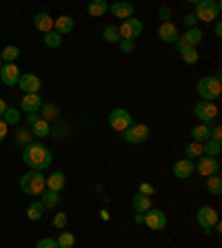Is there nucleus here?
<instances>
[{
  "mask_svg": "<svg viewBox=\"0 0 222 248\" xmlns=\"http://www.w3.org/2000/svg\"><path fill=\"white\" fill-rule=\"evenodd\" d=\"M22 162H25L31 170H45L47 166L53 162V155L45 144L31 142V144H27L25 151H22Z\"/></svg>",
  "mask_w": 222,
  "mask_h": 248,
  "instance_id": "nucleus-1",
  "label": "nucleus"
},
{
  "mask_svg": "<svg viewBox=\"0 0 222 248\" xmlns=\"http://www.w3.org/2000/svg\"><path fill=\"white\" fill-rule=\"evenodd\" d=\"M47 175H42V170H29L20 177V191L25 195H40L47 188Z\"/></svg>",
  "mask_w": 222,
  "mask_h": 248,
  "instance_id": "nucleus-2",
  "label": "nucleus"
},
{
  "mask_svg": "<svg viewBox=\"0 0 222 248\" xmlns=\"http://www.w3.org/2000/svg\"><path fill=\"white\" fill-rule=\"evenodd\" d=\"M198 93H200V98L205 100V102H213V100L220 98L222 93V84H220V73H216V76H205L198 82Z\"/></svg>",
  "mask_w": 222,
  "mask_h": 248,
  "instance_id": "nucleus-3",
  "label": "nucleus"
},
{
  "mask_svg": "<svg viewBox=\"0 0 222 248\" xmlns=\"http://www.w3.org/2000/svg\"><path fill=\"white\" fill-rule=\"evenodd\" d=\"M220 14V5L216 0H198L196 2V20H202V22H213Z\"/></svg>",
  "mask_w": 222,
  "mask_h": 248,
  "instance_id": "nucleus-4",
  "label": "nucleus"
},
{
  "mask_svg": "<svg viewBox=\"0 0 222 248\" xmlns=\"http://www.w3.org/2000/svg\"><path fill=\"white\" fill-rule=\"evenodd\" d=\"M151 135V129L147 126V124H131L129 129L122 133L124 142H129V144H142V142H147Z\"/></svg>",
  "mask_w": 222,
  "mask_h": 248,
  "instance_id": "nucleus-5",
  "label": "nucleus"
},
{
  "mask_svg": "<svg viewBox=\"0 0 222 248\" xmlns=\"http://www.w3.org/2000/svg\"><path fill=\"white\" fill-rule=\"evenodd\" d=\"M131 124H134V120H131L129 111H124V108H114L111 115H109V126L114 131H118V133H124Z\"/></svg>",
  "mask_w": 222,
  "mask_h": 248,
  "instance_id": "nucleus-6",
  "label": "nucleus"
},
{
  "mask_svg": "<svg viewBox=\"0 0 222 248\" xmlns=\"http://www.w3.org/2000/svg\"><path fill=\"white\" fill-rule=\"evenodd\" d=\"M118 33H120V40H131L134 42L136 38L142 33V22L138 18H129V20H124L122 25L118 27Z\"/></svg>",
  "mask_w": 222,
  "mask_h": 248,
  "instance_id": "nucleus-7",
  "label": "nucleus"
},
{
  "mask_svg": "<svg viewBox=\"0 0 222 248\" xmlns=\"http://www.w3.org/2000/svg\"><path fill=\"white\" fill-rule=\"evenodd\" d=\"M193 113H196V118L200 120V122H205L209 126V124L213 122V120L218 118V107L213 102H198L196 107H193Z\"/></svg>",
  "mask_w": 222,
  "mask_h": 248,
  "instance_id": "nucleus-8",
  "label": "nucleus"
},
{
  "mask_svg": "<svg viewBox=\"0 0 222 248\" xmlns=\"http://www.w3.org/2000/svg\"><path fill=\"white\" fill-rule=\"evenodd\" d=\"M196 219H198L202 231L209 232L218 224V213H216V208H211V206H202L200 211L196 213Z\"/></svg>",
  "mask_w": 222,
  "mask_h": 248,
  "instance_id": "nucleus-9",
  "label": "nucleus"
},
{
  "mask_svg": "<svg viewBox=\"0 0 222 248\" xmlns=\"http://www.w3.org/2000/svg\"><path fill=\"white\" fill-rule=\"evenodd\" d=\"M193 169L200 173L202 177H211V175H218L220 173V162L216 157H198V164H193Z\"/></svg>",
  "mask_w": 222,
  "mask_h": 248,
  "instance_id": "nucleus-10",
  "label": "nucleus"
},
{
  "mask_svg": "<svg viewBox=\"0 0 222 248\" xmlns=\"http://www.w3.org/2000/svg\"><path fill=\"white\" fill-rule=\"evenodd\" d=\"M145 224L151 231H162V228L167 226V215L160 208H149V211L145 213Z\"/></svg>",
  "mask_w": 222,
  "mask_h": 248,
  "instance_id": "nucleus-11",
  "label": "nucleus"
},
{
  "mask_svg": "<svg viewBox=\"0 0 222 248\" xmlns=\"http://www.w3.org/2000/svg\"><path fill=\"white\" fill-rule=\"evenodd\" d=\"M18 87H20L27 95V93H38L40 91L42 82H40V78L34 76V73H22L20 80H18Z\"/></svg>",
  "mask_w": 222,
  "mask_h": 248,
  "instance_id": "nucleus-12",
  "label": "nucleus"
},
{
  "mask_svg": "<svg viewBox=\"0 0 222 248\" xmlns=\"http://www.w3.org/2000/svg\"><path fill=\"white\" fill-rule=\"evenodd\" d=\"M20 69L14 64H5V67L0 69V80H2V84H7V87H14V84H18V80H20Z\"/></svg>",
  "mask_w": 222,
  "mask_h": 248,
  "instance_id": "nucleus-13",
  "label": "nucleus"
},
{
  "mask_svg": "<svg viewBox=\"0 0 222 248\" xmlns=\"http://www.w3.org/2000/svg\"><path fill=\"white\" fill-rule=\"evenodd\" d=\"M158 38H160L162 42H167V45H176L178 40V27L173 25V22H162L160 29H158Z\"/></svg>",
  "mask_w": 222,
  "mask_h": 248,
  "instance_id": "nucleus-14",
  "label": "nucleus"
},
{
  "mask_svg": "<svg viewBox=\"0 0 222 248\" xmlns=\"http://www.w3.org/2000/svg\"><path fill=\"white\" fill-rule=\"evenodd\" d=\"M42 98L38 95V93H27L25 98H22V102H20V108L22 111H27V113H38L42 108Z\"/></svg>",
  "mask_w": 222,
  "mask_h": 248,
  "instance_id": "nucleus-15",
  "label": "nucleus"
},
{
  "mask_svg": "<svg viewBox=\"0 0 222 248\" xmlns=\"http://www.w3.org/2000/svg\"><path fill=\"white\" fill-rule=\"evenodd\" d=\"M45 182H47V188H49V191L60 193L62 188L67 186V175H65L62 170H53V173H51L49 177H47Z\"/></svg>",
  "mask_w": 222,
  "mask_h": 248,
  "instance_id": "nucleus-16",
  "label": "nucleus"
},
{
  "mask_svg": "<svg viewBox=\"0 0 222 248\" xmlns=\"http://www.w3.org/2000/svg\"><path fill=\"white\" fill-rule=\"evenodd\" d=\"M109 11L116 16V18H124V20H129V18H134V11H136V7L131 5V2H114V5L109 7Z\"/></svg>",
  "mask_w": 222,
  "mask_h": 248,
  "instance_id": "nucleus-17",
  "label": "nucleus"
},
{
  "mask_svg": "<svg viewBox=\"0 0 222 248\" xmlns=\"http://www.w3.org/2000/svg\"><path fill=\"white\" fill-rule=\"evenodd\" d=\"M193 162L191 160H178L176 164H173V175L178 177V180H187V177H191L193 173Z\"/></svg>",
  "mask_w": 222,
  "mask_h": 248,
  "instance_id": "nucleus-18",
  "label": "nucleus"
},
{
  "mask_svg": "<svg viewBox=\"0 0 222 248\" xmlns=\"http://www.w3.org/2000/svg\"><path fill=\"white\" fill-rule=\"evenodd\" d=\"M71 29H73L71 16H60V18L53 20V31H56L58 36H67V33H71Z\"/></svg>",
  "mask_w": 222,
  "mask_h": 248,
  "instance_id": "nucleus-19",
  "label": "nucleus"
},
{
  "mask_svg": "<svg viewBox=\"0 0 222 248\" xmlns=\"http://www.w3.org/2000/svg\"><path fill=\"white\" fill-rule=\"evenodd\" d=\"M34 27H36L38 31H42V33H49V31H53V18L49 14H36V18H34Z\"/></svg>",
  "mask_w": 222,
  "mask_h": 248,
  "instance_id": "nucleus-20",
  "label": "nucleus"
},
{
  "mask_svg": "<svg viewBox=\"0 0 222 248\" xmlns=\"http://www.w3.org/2000/svg\"><path fill=\"white\" fill-rule=\"evenodd\" d=\"M107 11H109V5L104 0H91L87 5V14L91 16V18H102Z\"/></svg>",
  "mask_w": 222,
  "mask_h": 248,
  "instance_id": "nucleus-21",
  "label": "nucleus"
},
{
  "mask_svg": "<svg viewBox=\"0 0 222 248\" xmlns=\"http://www.w3.org/2000/svg\"><path fill=\"white\" fill-rule=\"evenodd\" d=\"M58 202H60V193H53V191H49V188H45V191L40 193V204L45 206V211L47 208H56Z\"/></svg>",
  "mask_w": 222,
  "mask_h": 248,
  "instance_id": "nucleus-22",
  "label": "nucleus"
},
{
  "mask_svg": "<svg viewBox=\"0 0 222 248\" xmlns=\"http://www.w3.org/2000/svg\"><path fill=\"white\" fill-rule=\"evenodd\" d=\"M18 56H20V49L16 45H7L2 51H0V60H5L7 64H14L16 60H18Z\"/></svg>",
  "mask_w": 222,
  "mask_h": 248,
  "instance_id": "nucleus-23",
  "label": "nucleus"
},
{
  "mask_svg": "<svg viewBox=\"0 0 222 248\" xmlns=\"http://www.w3.org/2000/svg\"><path fill=\"white\" fill-rule=\"evenodd\" d=\"M131 204H134V211L136 213H147L151 208V197L147 195H134V200H131Z\"/></svg>",
  "mask_w": 222,
  "mask_h": 248,
  "instance_id": "nucleus-24",
  "label": "nucleus"
},
{
  "mask_svg": "<svg viewBox=\"0 0 222 248\" xmlns=\"http://www.w3.org/2000/svg\"><path fill=\"white\" fill-rule=\"evenodd\" d=\"M42 213H45V206L40 204V200H38V202H31L29 206H27V219H31V222H38V219H42Z\"/></svg>",
  "mask_w": 222,
  "mask_h": 248,
  "instance_id": "nucleus-25",
  "label": "nucleus"
},
{
  "mask_svg": "<svg viewBox=\"0 0 222 248\" xmlns=\"http://www.w3.org/2000/svg\"><path fill=\"white\" fill-rule=\"evenodd\" d=\"M222 151V144L218 142V140H211L209 138L207 142H202V153H207L209 157H218Z\"/></svg>",
  "mask_w": 222,
  "mask_h": 248,
  "instance_id": "nucleus-26",
  "label": "nucleus"
},
{
  "mask_svg": "<svg viewBox=\"0 0 222 248\" xmlns=\"http://www.w3.org/2000/svg\"><path fill=\"white\" fill-rule=\"evenodd\" d=\"M191 138L196 140V142H200V144H202V142H207V140L211 138V129H209L207 124H198L196 129L191 131Z\"/></svg>",
  "mask_w": 222,
  "mask_h": 248,
  "instance_id": "nucleus-27",
  "label": "nucleus"
},
{
  "mask_svg": "<svg viewBox=\"0 0 222 248\" xmlns=\"http://www.w3.org/2000/svg\"><path fill=\"white\" fill-rule=\"evenodd\" d=\"M202 36H205V33H202V31L198 29V27H193V29H187V33L182 36V40H185L189 46H196L198 42L202 40Z\"/></svg>",
  "mask_w": 222,
  "mask_h": 248,
  "instance_id": "nucleus-28",
  "label": "nucleus"
},
{
  "mask_svg": "<svg viewBox=\"0 0 222 248\" xmlns=\"http://www.w3.org/2000/svg\"><path fill=\"white\" fill-rule=\"evenodd\" d=\"M207 191L211 193V195H222V177L220 175H211L207 177Z\"/></svg>",
  "mask_w": 222,
  "mask_h": 248,
  "instance_id": "nucleus-29",
  "label": "nucleus"
},
{
  "mask_svg": "<svg viewBox=\"0 0 222 248\" xmlns=\"http://www.w3.org/2000/svg\"><path fill=\"white\" fill-rule=\"evenodd\" d=\"M180 58L187 62V64H196V62L200 60V53H198L196 46H187V49L180 51Z\"/></svg>",
  "mask_w": 222,
  "mask_h": 248,
  "instance_id": "nucleus-30",
  "label": "nucleus"
},
{
  "mask_svg": "<svg viewBox=\"0 0 222 248\" xmlns=\"http://www.w3.org/2000/svg\"><path fill=\"white\" fill-rule=\"evenodd\" d=\"M58 246L60 248H73V244H76V235L73 232H69V231H62L60 235H58Z\"/></svg>",
  "mask_w": 222,
  "mask_h": 248,
  "instance_id": "nucleus-31",
  "label": "nucleus"
},
{
  "mask_svg": "<svg viewBox=\"0 0 222 248\" xmlns=\"http://www.w3.org/2000/svg\"><path fill=\"white\" fill-rule=\"evenodd\" d=\"M49 129H51V124L45 122V120H38L36 124H31V131H34L36 138H47V135H49Z\"/></svg>",
  "mask_w": 222,
  "mask_h": 248,
  "instance_id": "nucleus-32",
  "label": "nucleus"
},
{
  "mask_svg": "<svg viewBox=\"0 0 222 248\" xmlns=\"http://www.w3.org/2000/svg\"><path fill=\"white\" fill-rule=\"evenodd\" d=\"M185 155H187V160H198V157H202V144L200 142H191V144H187Z\"/></svg>",
  "mask_w": 222,
  "mask_h": 248,
  "instance_id": "nucleus-33",
  "label": "nucleus"
},
{
  "mask_svg": "<svg viewBox=\"0 0 222 248\" xmlns=\"http://www.w3.org/2000/svg\"><path fill=\"white\" fill-rule=\"evenodd\" d=\"M102 38H104V40H107V42H120L118 27H114V25L104 27V29H102Z\"/></svg>",
  "mask_w": 222,
  "mask_h": 248,
  "instance_id": "nucleus-34",
  "label": "nucleus"
},
{
  "mask_svg": "<svg viewBox=\"0 0 222 248\" xmlns=\"http://www.w3.org/2000/svg\"><path fill=\"white\" fill-rule=\"evenodd\" d=\"M2 120H5L7 124H18V120H20V111H18V108H14V107H7Z\"/></svg>",
  "mask_w": 222,
  "mask_h": 248,
  "instance_id": "nucleus-35",
  "label": "nucleus"
},
{
  "mask_svg": "<svg viewBox=\"0 0 222 248\" xmlns=\"http://www.w3.org/2000/svg\"><path fill=\"white\" fill-rule=\"evenodd\" d=\"M58 113H60V111H58L56 104H42V120H45V122L53 120Z\"/></svg>",
  "mask_w": 222,
  "mask_h": 248,
  "instance_id": "nucleus-36",
  "label": "nucleus"
},
{
  "mask_svg": "<svg viewBox=\"0 0 222 248\" xmlns=\"http://www.w3.org/2000/svg\"><path fill=\"white\" fill-rule=\"evenodd\" d=\"M45 45L51 46V49H56V46L62 45V36H58L56 31H49V33H45Z\"/></svg>",
  "mask_w": 222,
  "mask_h": 248,
  "instance_id": "nucleus-37",
  "label": "nucleus"
},
{
  "mask_svg": "<svg viewBox=\"0 0 222 248\" xmlns=\"http://www.w3.org/2000/svg\"><path fill=\"white\" fill-rule=\"evenodd\" d=\"M36 248H60V246H58V242L53 237H45L36 244Z\"/></svg>",
  "mask_w": 222,
  "mask_h": 248,
  "instance_id": "nucleus-38",
  "label": "nucleus"
},
{
  "mask_svg": "<svg viewBox=\"0 0 222 248\" xmlns=\"http://www.w3.org/2000/svg\"><path fill=\"white\" fill-rule=\"evenodd\" d=\"M53 226H56V228H65V226H67V213H58V215L53 217Z\"/></svg>",
  "mask_w": 222,
  "mask_h": 248,
  "instance_id": "nucleus-39",
  "label": "nucleus"
},
{
  "mask_svg": "<svg viewBox=\"0 0 222 248\" xmlns=\"http://www.w3.org/2000/svg\"><path fill=\"white\" fill-rule=\"evenodd\" d=\"M136 49V42H131V40H120V51L122 53H131Z\"/></svg>",
  "mask_w": 222,
  "mask_h": 248,
  "instance_id": "nucleus-40",
  "label": "nucleus"
},
{
  "mask_svg": "<svg viewBox=\"0 0 222 248\" xmlns=\"http://www.w3.org/2000/svg\"><path fill=\"white\" fill-rule=\"evenodd\" d=\"M138 193H140V195H147V197H149V195H154V193H155V188L151 184H140Z\"/></svg>",
  "mask_w": 222,
  "mask_h": 248,
  "instance_id": "nucleus-41",
  "label": "nucleus"
},
{
  "mask_svg": "<svg viewBox=\"0 0 222 248\" xmlns=\"http://www.w3.org/2000/svg\"><path fill=\"white\" fill-rule=\"evenodd\" d=\"M182 20H185V25L189 27V29H193V27H196V22H198V20H196V16H193V14H187L185 18H182Z\"/></svg>",
  "mask_w": 222,
  "mask_h": 248,
  "instance_id": "nucleus-42",
  "label": "nucleus"
},
{
  "mask_svg": "<svg viewBox=\"0 0 222 248\" xmlns=\"http://www.w3.org/2000/svg\"><path fill=\"white\" fill-rule=\"evenodd\" d=\"M7 131H9V124H7L5 120L0 118V142H2V140L7 138Z\"/></svg>",
  "mask_w": 222,
  "mask_h": 248,
  "instance_id": "nucleus-43",
  "label": "nucleus"
},
{
  "mask_svg": "<svg viewBox=\"0 0 222 248\" xmlns=\"http://www.w3.org/2000/svg\"><path fill=\"white\" fill-rule=\"evenodd\" d=\"M211 140H218V142H222V129H220V126H216V129L211 131Z\"/></svg>",
  "mask_w": 222,
  "mask_h": 248,
  "instance_id": "nucleus-44",
  "label": "nucleus"
},
{
  "mask_svg": "<svg viewBox=\"0 0 222 248\" xmlns=\"http://www.w3.org/2000/svg\"><path fill=\"white\" fill-rule=\"evenodd\" d=\"M38 120H42L40 113H27V122H29V124H36Z\"/></svg>",
  "mask_w": 222,
  "mask_h": 248,
  "instance_id": "nucleus-45",
  "label": "nucleus"
},
{
  "mask_svg": "<svg viewBox=\"0 0 222 248\" xmlns=\"http://www.w3.org/2000/svg\"><path fill=\"white\" fill-rule=\"evenodd\" d=\"M134 222H136V224H145V213H136Z\"/></svg>",
  "mask_w": 222,
  "mask_h": 248,
  "instance_id": "nucleus-46",
  "label": "nucleus"
},
{
  "mask_svg": "<svg viewBox=\"0 0 222 248\" xmlns=\"http://www.w3.org/2000/svg\"><path fill=\"white\" fill-rule=\"evenodd\" d=\"M169 14H171V11L167 9V7H162V9H160V18H162L165 22H167V18H169Z\"/></svg>",
  "mask_w": 222,
  "mask_h": 248,
  "instance_id": "nucleus-47",
  "label": "nucleus"
},
{
  "mask_svg": "<svg viewBox=\"0 0 222 248\" xmlns=\"http://www.w3.org/2000/svg\"><path fill=\"white\" fill-rule=\"evenodd\" d=\"M5 111H7V102L2 98H0V118H2V115H5Z\"/></svg>",
  "mask_w": 222,
  "mask_h": 248,
  "instance_id": "nucleus-48",
  "label": "nucleus"
},
{
  "mask_svg": "<svg viewBox=\"0 0 222 248\" xmlns=\"http://www.w3.org/2000/svg\"><path fill=\"white\" fill-rule=\"evenodd\" d=\"M216 36L222 38V25H220V22H216Z\"/></svg>",
  "mask_w": 222,
  "mask_h": 248,
  "instance_id": "nucleus-49",
  "label": "nucleus"
},
{
  "mask_svg": "<svg viewBox=\"0 0 222 248\" xmlns=\"http://www.w3.org/2000/svg\"><path fill=\"white\" fill-rule=\"evenodd\" d=\"M0 69H2V60H0Z\"/></svg>",
  "mask_w": 222,
  "mask_h": 248,
  "instance_id": "nucleus-50",
  "label": "nucleus"
}]
</instances>
